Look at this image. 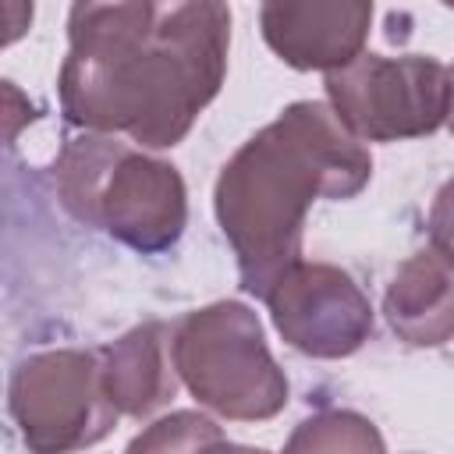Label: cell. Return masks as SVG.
<instances>
[{
	"instance_id": "obj_1",
	"label": "cell",
	"mask_w": 454,
	"mask_h": 454,
	"mask_svg": "<svg viewBox=\"0 0 454 454\" xmlns=\"http://www.w3.org/2000/svg\"><path fill=\"white\" fill-rule=\"evenodd\" d=\"M227 46V0H74L60 114L82 131L170 149L216 99Z\"/></svg>"
},
{
	"instance_id": "obj_2",
	"label": "cell",
	"mask_w": 454,
	"mask_h": 454,
	"mask_svg": "<svg viewBox=\"0 0 454 454\" xmlns=\"http://www.w3.org/2000/svg\"><path fill=\"white\" fill-rule=\"evenodd\" d=\"M369 177V149L330 103L298 99L259 128L223 163L213 188L241 291L266 298L301 259L309 206L316 199H355Z\"/></svg>"
},
{
	"instance_id": "obj_3",
	"label": "cell",
	"mask_w": 454,
	"mask_h": 454,
	"mask_svg": "<svg viewBox=\"0 0 454 454\" xmlns=\"http://www.w3.org/2000/svg\"><path fill=\"white\" fill-rule=\"evenodd\" d=\"M53 181L60 206L85 227H99L121 245L156 255L181 241L188 223V192L174 163L117 142L106 131L71 138Z\"/></svg>"
},
{
	"instance_id": "obj_4",
	"label": "cell",
	"mask_w": 454,
	"mask_h": 454,
	"mask_svg": "<svg viewBox=\"0 0 454 454\" xmlns=\"http://www.w3.org/2000/svg\"><path fill=\"white\" fill-rule=\"evenodd\" d=\"M170 355L188 394L231 422H266L287 404V376L245 301H213L188 312L170 337Z\"/></svg>"
},
{
	"instance_id": "obj_5",
	"label": "cell",
	"mask_w": 454,
	"mask_h": 454,
	"mask_svg": "<svg viewBox=\"0 0 454 454\" xmlns=\"http://www.w3.org/2000/svg\"><path fill=\"white\" fill-rule=\"evenodd\" d=\"M7 411L35 454L92 447L121 415L103 387L99 351L85 348H50L18 362L7 387Z\"/></svg>"
},
{
	"instance_id": "obj_6",
	"label": "cell",
	"mask_w": 454,
	"mask_h": 454,
	"mask_svg": "<svg viewBox=\"0 0 454 454\" xmlns=\"http://www.w3.org/2000/svg\"><path fill=\"white\" fill-rule=\"evenodd\" d=\"M326 96L340 121L365 142H401L433 135L447 121V64L426 53L380 57L362 50L326 71Z\"/></svg>"
},
{
	"instance_id": "obj_7",
	"label": "cell",
	"mask_w": 454,
	"mask_h": 454,
	"mask_svg": "<svg viewBox=\"0 0 454 454\" xmlns=\"http://www.w3.org/2000/svg\"><path fill=\"white\" fill-rule=\"evenodd\" d=\"M277 333L309 358H348L376 326L372 305L351 273L298 259L262 298Z\"/></svg>"
},
{
	"instance_id": "obj_8",
	"label": "cell",
	"mask_w": 454,
	"mask_h": 454,
	"mask_svg": "<svg viewBox=\"0 0 454 454\" xmlns=\"http://www.w3.org/2000/svg\"><path fill=\"white\" fill-rule=\"evenodd\" d=\"M262 39L294 71H333L365 50L372 0H262Z\"/></svg>"
},
{
	"instance_id": "obj_9",
	"label": "cell",
	"mask_w": 454,
	"mask_h": 454,
	"mask_svg": "<svg viewBox=\"0 0 454 454\" xmlns=\"http://www.w3.org/2000/svg\"><path fill=\"white\" fill-rule=\"evenodd\" d=\"M383 312L390 330L411 348L454 340V255L429 241L404 259L387 284Z\"/></svg>"
},
{
	"instance_id": "obj_10",
	"label": "cell",
	"mask_w": 454,
	"mask_h": 454,
	"mask_svg": "<svg viewBox=\"0 0 454 454\" xmlns=\"http://www.w3.org/2000/svg\"><path fill=\"white\" fill-rule=\"evenodd\" d=\"M99 362H103V387L121 415L149 419L177 394L181 376L163 323H142L124 337H117L114 344H103Z\"/></svg>"
},
{
	"instance_id": "obj_11",
	"label": "cell",
	"mask_w": 454,
	"mask_h": 454,
	"mask_svg": "<svg viewBox=\"0 0 454 454\" xmlns=\"http://www.w3.org/2000/svg\"><path fill=\"white\" fill-rule=\"evenodd\" d=\"M287 450H383V436L358 411H319L291 433Z\"/></svg>"
},
{
	"instance_id": "obj_12",
	"label": "cell",
	"mask_w": 454,
	"mask_h": 454,
	"mask_svg": "<svg viewBox=\"0 0 454 454\" xmlns=\"http://www.w3.org/2000/svg\"><path fill=\"white\" fill-rule=\"evenodd\" d=\"M206 447H227V436L216 429L213 419L199 411H174L167 419H156L145 433H138L128 450H206Z\"/></svg>"
},
{
	"instance_id": "obj_13",
	"label": "cell",
	"mask_w": 454,
	"mask_h": 454,
	"mask_svg": "<svg viewBox=\"0 0 454 454\" xmlns=\"http://www.w3.org/2000/svg\"><path fill=\"white\" fill-rule=\"evenodd\" d=\"M429 238H433V245H440V248H447L454 255V177L433 199V209H429Z\"/></svg>"
},
{
	"instance_id": "obj_14",
	"label": "cell",
	"mask_w": 454,
	"mask_h": 454,
	"mask_svg": "<svg viewBox=\"0 0 454 454\" xmlns=\"http://www.w3.org/2000/svg\"><path fill=\"white\" fill-rule=\"evenodd\" d=\"M32 25V0H4V46L18 43Z\"/></svg>"
},
{
	"instance_id": "obj_15",
	"label": "cell",
	"mask_w": 454,
	"mask_h": 454,
	"mask_svg": "<svg viewBox=\"0 0 454 454\" xmlns=\"http://www.w3.org/2000/svg\"><path fill=\"white\" fill-rule=\"evenodd\" d=\"M447 78H450V99H447V128H450V135H454V64L447 67Z\"/></svg>"
},
{
	"instance_id": "obj_16",
	"label": "cell",
	"mask_w": 454,
	"mask_h": 454,
	"mask_svg": "<svg viewBox=\"0 0 454 454\" xmlns=\"http://www.w3.org/2000/svg\"><path fill=\"white\" fill-rule=\"evenodd\" d=\"M440 4H443V7H454V0H440Z\"/></svg>"
}]
</instances>
